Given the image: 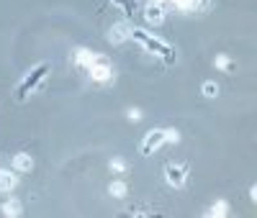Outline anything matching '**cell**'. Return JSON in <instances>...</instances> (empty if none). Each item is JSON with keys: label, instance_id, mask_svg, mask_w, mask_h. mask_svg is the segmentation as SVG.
<instances>
[{"label": "cell", "instance_id": "10", "mask_svg": "<svg viewBox=\"0 0 257 218\" xmlns=\"http://www.w3.org/2000/svg\"><path fill=\"white\" fill-rule=\"evenodd\" d=\"M206 215H208V218H226V215H229V203H226V200H216V203L208 208Z\"/></svg>", "mask_w": 257, "mask_h": 218}, {"label": "cell", "instance_id": "17", "mask_svg": "<svg viewBox=\"0 0 257 218\" xmlns=\"http://www.w3.org/2000/svg\"><path fill=\"white\" fill-rule=\"evenodd\" d=\"M111 169H113V172H126V169H128V164H126L121 157H116V159H111Z\"/></svg>", "mask_w": 257, "mask_h": 218}, {"label": "cell", "instance_id": "11", "mask_svg": "<svg viewBox=\"0 0 257 218\" xmlns=\"http://www.w3.org/2000/svg\"><path fill=\"white\" fill-rule=\"evenodd\" d=\"M108 192L113 195V198H116V200H123V198H126V195H128V185H126L123 180H113V182L108 185Z\"/></svg>", "mask_w": 257, "mask_h": 218}, {"label": "cell", "instance_id": "19", "mask_svg": "<svg viewBox=\"0 0 257 218\" xmlns=\"http://www.w3.org/2000/svg\"><path fill=\"white\" fill-rule=\"evenodd\" d=\"M249 200H252V203H257V187H254V185L249 187Z\"/></svg>", "mask_w": 257, "mask_h": 218}, {"label": "cell", "instance_id": "8", "mask_svg": "<svg viewBox=\"0 0 257 218\" xmlns=\"http://www.w3.org/2000/svg\"><path fill=\"white\" fill-rule=\"evenodd\" d=\"M18 187V177L11 169H0V192H11Z\"/></svg>", "mask_w": 257, "mask_h": 218}, {"label": "cell", "instance_id": "13", "mask_svg": "<svg viewBox=\"0 0 257 218\" xmlns=\"http://www.w3.org/2000/svg\"><path fill=\"white\" fill-rule=\"evenodd\" d=\"M170 3H173L180 13H193L198 8V0H170Z\"/></svg>", "mask_w": 257, "mask_h": 218}, {"label": "cell", "instance_id": "3", "mask_svg": "<svg viewBox=\"0 0 257 218\" xmlns=\"http://www.w3.org/2000/svg\"><path fill=\"white\" fill-rule=\"evenodd\" d=\"M88 75H90V80H93V82H100V85L111 82V80H113V67H111L108 57H105V54H100V59L93 64L90 70H88Z\"/></svg>", "mask_w": 257, "mask_h": 218}, {"label": "cell", "instance_id": "16", "mask_svg": "<svg viewBox=\"0 0 257 218\" xmlns=\"http://www.w3.org/2000/svg\"><path fill=\"white\" fill-rule=\"evenodd\" d=\"M165 139H167V144H178L180 141V131L178 128H165Z\"/></svg>", "mask_w": 257, "mask_h": 218}, {"label": "cell", "instance_id": "7", "mask_svg": "<svg viewBox=\"0 0 257 218\" xmlns=\"http://www.w3.org/2000/svg\"><path fill=\"white\" fill-rule=\"evenodd\" d=\"M144 18H147V24H149V26H160L162 21H165V11H162V6L149 3V6L144 8Z\"/></svg>", "mask_w": 257, "mask_h": 218}, {"label": "cell", "instance_id": "15", "mask_svg": "<svg viewBox=\"0 0 257 218\" xmlns=\"http://www.w3.org/2000/svg\"><path fill=\"white\" fill-rule=\"evenodd\" d=\"M203 95L206 98H216L219 95V85L216 82H203Z\"/></svg>", "mask_w": 257, "mask_h": 218}, {"label": "cell", "instance_id": "18", "mask_svg": "<svg viewBox=\"0 0 257 218\" xmlns=\"http://www.w3.org/2000/svg\"><path fill=\"white\" fill-rule=\"evenodd\" d=\"M126 116H128V121H142V111H139V108H128V111H126Z\"/></svg>", "mask_w": 257, "mask_h": 218}, {"label": "cell", "instance_id": "20", "mask_svg": "<svg viewBox=\"0 0 257 218\" xmlns=\"http://www.w3.org/2000/svg\"><path fill=\"white\" fill-rule=\"evenodd\" d=\"M152 3H157V6H162V3H170V0H152Z\"/></svg>", "mask_w": 257, "mask_h": 218}, {"label": "cell", "instance_id": "12", "mask_svg": "<svg viewBox=\"0 0 257 218\" xmlns=\"http://www.w3.org/2000/svg\"><path fill=\"white\" fill-rule=\"evenodd\" d=\"M0 210H3L6 215H11V218H16V215H21V213H24V205H21V200L11 198V200H6L3 205H0Z\"/></svg>", "mask_w": 257, "mask_h": 218}, {"label": "cell", "instance_id": "9", "mask_svg": "<svg viewBox=\"0 0 257 218\" xmlns=\"http://www.w3.org/2000/svg\"><path fill=\"white\" fill-rule=\"evenodd\" d=\"M13 169H16V172H31V169H34L31 154H26V151H18V154L13 157Z\"/></svg>", "mask_w": 257, "mask_h": 218}, {"label": "cell", "instance_id": "4", "mask_svg": "<svg viewBox=\"0 0 257 218\" xmlns=\"http://www.w3.org/2000/svg\"><path fill=\"white\" fill-rule=\"evenodd\" d=\"M188 177V167L185 164H167L165 167V182L170 187H183Z\"/></svg>", "mask_w": 257, "mask_h": 218}, {"label": "cell", "instance_id": "2", "mask_svg": "<svg viewBox=\"0 0 257 218\" xmlns=\"http://www.w3.org/2000/svg\"><path fill=\"white\" fill-rule=\"evenodd\" d=\"M165 144H167V139H165V128H152V131H147V134H144L139 151H142L144 157H149V154H155V151H157L160 146H165Z\"/></svg>", "mask_w": 257, "mask_h": 218}, {"label": "cell", "instance_id": "5", "mask_svg": "<svg viewBox=\"0 0 257 218\" xmlns=\"http://www.w3.org/2000/svg\"><path fill=\"white\" fill-rule=\"evenodd\" d=\"M128 39H132V26H128L126 21H118V24L111 26V31H108V41L111 44H123Z\"/></svg>", "mask_w": 257, "mask_h": 218}, {"label": "cell", "instance_id": "14", "mask_svg": "<svg viewBox=\"0 0 257 218\" xmlns=\"http://www.w3.org/2000/svg\"><path fill=\"white\" fill-rule=\"evenodd\" d=\"M213 67L216 70H229L231 67V59L226 54H216V59H213Z\"/></svg>", "mask_w": 257, "mask_h": 218}, {"label": "cell", "instance_id": "1", "mask_svg": "<svg viewBox=\"0 0 257 218\" xmlns=\"http://www.w3.org/2000/svg\"><path fill=\"white\" fill-rule=\"evenodd\" d=\"M47 72H49V64H47V62H44V64H39L36 70H31V72L24 77V82L18 85V100H24V98L29 95V90H34V87H36L41 80H44Z\"/></svg>", "mask_w": 257, "mask_h": 218}, {"label": "cell", "instance_id": "6", "mask_svg": "<svg viewBox=\"0 0 257 218\" xmlns=\"http://www.w3.org/2000/svg\"><path fill=\"white\" fill-rule=\"evenodd\" d=\"M100 59V54H95V52H90V49H85V47H80V49H75V64L77 67H85V70H90L93 64Z\"/></svg>", "mask_w": 257, "mask_h": 218}]
</instances>
